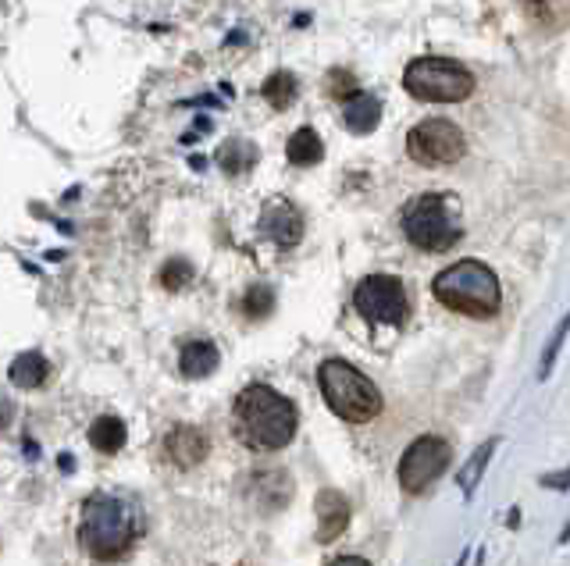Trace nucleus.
Segmentation results:
<instances>
[{
    "label": "nucleus",
    "instance_id": "4be33fe9",
    "mask_svg": "<svg viewBox=\"0 0 570 566\" xmlns=\"http://www.w3.org/2000/svg\"><path fill=\"white\" fill-rule=\"evenodd\" d=\"M332 566H371V563L360 559V556H343V559H335Z\"/></svg>",
    "mask_w": 570,
    "mask_h": 566
},
{
    "label": "nucleus",
    "instance_id": "ddd939ff",
    "mask_svg": "<svg viewBox=\"0 0 570 566\" xmlns=\"http://www.w3.org/2000/svg\"><path fill=\"white\" fill-rule=\"evenodd\" d=\"M167 456L182 463V467H193V463L207 456V438L193 432V427H175V432L167 435Z\"/></svg>",
    "mask_w": 570,
    "mask_h": 566
},
{
    "label": "nucleus",
    "instance_id": "dca6fc26",
    "mask_svg": "<svg viewBox=\"0 0 570 566\" xmlns=\"http://www.w3.org/2000/svg\"><path fill=\"white\" fill-rule=\"evenodd\" d=\"M50 377V364L43 360V353H22L11 364V382L19 388H40Z\"/></svg>",
    "mask_w": 570,
    "mask_h": 566
},
{
    "label": "nucleus",
    "instance_id": "9b49d317",
    "mask_svg": "<svg viewBox=\"0 0 570 566\" xmlns=\"http://www.w3.org/2000/svg\"><path fill=\"white\" fill-rule=\"evenodd\" d=\"M349 524V503L339 492H325L317 499V542H335Z\"/></svg>",
    "mask_w": 570,
    "mask_h": 566
},
{
    "label": "nucleus",
    "instance_id": "7ed1b4c3",
    "mask_svg": "<svg viewBox=\"0 0 570 566\" xmlns=\"http://www.w3.org/2000/svg\"><path fill=\"white\" fill-rule=\"evenodd\" d=\"M431 293L442 306L467 317H492L499 311V279L489 264L481 261H460L446 267L431 282Z\"/></svg>",
    "mask_w": 570,
    "mask_h": 566
},
{
    "label": "nucleus",
    "instance_id": "aec40b11",
    "mask_svg": "<svg viewBox=\"0 0 570 566\" xmlns=\"http://www.w3.org/2000/svg\"><path fill=\"white\" fill-rule=\"evenodd\" d=\"M267 311H272V293H267V289H250L246 314L257 317V314H267Z\"/></svg>",
    "mask_w": 570,
    "mask_h": 566
},
{
    "label": "nucleus",
    "instance_id": "4468645a",
    "mask_svg": "<svg viewBox=\"0 0 570 566\" xmlns=\"http://www.w3.org/2000/svg\"><path fill=\"white\" fill-rule=\"evenodd\" d=\"M179 367L186 377H204L217 367V350H214V342H204V338H196V342H186L179 353Z\"/></svg>",
    "mask_w": 570,
    "mask_h": 566
},
{
    "label": "nucleus",
    "instance_id": "20e7f679",
    "mask_svg": "<svg viewBox=\"0 0 570 566\" xmlns=\"http://www.w3.org/2000/svg\"><path fill=\"white\" fill-rule=\"evenodd\" d=\"M404 235L417 250L446 253L460 243L464 225L457 218V203L446 193H421L404 208Z\"/></svg>",
    "mask_w": 570,
    "mask_h": 566
},
{
    "label": "nucleus",
    "instance_id": "2eb2a0df",
    "mask_svg": "<svg viewBox=\"0 0 570 566\" xmlns=\"http://www.w3.org/2000/svg\"><path fill=\"white\" fill-rule=\"evenodd\" d=\"M322 153H325V146H322V140H317V132L311 125L293 132L289 135V146H285V158H289V164H296V168L317 164V161H322Z\"/></svg>",
    "mask_w": 570,
    "mask_h": 566
},
{
    "label": "nucleus",
    "instance_id": "1a4fd4ad",
    "mask_svg": "<svg viewBox=\"0 0 570 566\" xmlns=\"http://www.w3.org/2000/svg\"><path fill=\"white\" fill-rule=\"evenodd\" d=\"M449 442L446 438H435V435H425L417 438L410 449L399 459V485L410 495H421L425 488H431L439 482V474L449 467Z\"/></svg>",
    "mask_w": 570,
    "mask_h": 566
},
{
    "label": "nucleus",
    "instance_id": "f3484780",
    "mask_svg": "<svg viewBox=\"0 0 570 566\" xmlns=\"http://www.w3.org/2000/svg\"><path fill=\"white\" fill-rule=\"evenodd\" d=\"M90 442L96 445L100 453H119L125 445V424L119 417H96L90 427Z\"/></svg>",
    "mask_w": 570,
    "mask_h": 566
},
{
    "label": "nucleus",
    "instance_id": "f8f14e48",
    "mask_svg": "<svg viewBox=\"0 0 570 566\" xmlns=\"http://www.w3.org/2000/svg\"><path fill=\"white\" fill-rule=\"evenodd\" d=\"M378 118H381V104H378V97H375V93H354V97H346L343 125H346L349 132H357V135L375 132Z\"/></svg>",
    "mask_w": 570,
    "mask_h": 566
},
{
    "label": "nucleus",
    "instance_id": "6ab92c4d",
    "mask_svg": "<svg viewBox=\"0 0 570 566\" xmlns=\"http://www.w3.org/2000/svg\"><path fill=\"white\" fill-rule=\"evenodd\" d=\"M254 158H257V153L250 143H225L222 158H217V161H222V168L228 171V175H243V171L254 164Z\"/></svg>",
    "mask_w": 570,
    "mask_h": 566
},
{
    "label": "nucleus",
    "instance_id": "412c9836",
    "mask_svg": "<svg viewBox=\"0 0 570 566\" xmlns=\"http://www.w3.org/2000/svg\"><path fill=\"white\" fill-rule=\"evenodd\" d=\"M489 453H492V445H485V449L471 459V467H467V477H464V488H467V492H471V488L478 485V471H481V463L489 459Z\"/></svg>",
    "mask_w": 570,
    "mask_h": 566
},
{
    "label": "nucleus",
    "instance_id": "6e6552de",
    "mask_svg": "<svg viewBox=\"0 0 570 566\" xmlns=\"http://www.w3.org/2000/svg\"><path fill=\"white\" fill-rule=\"evenodd\" d=\"M464 150H467L464 132L457 122H449V118H428V122L414 125L407 135V153L425 168L460 161Z\"/></svg>",
    "mask_w": 570,
    "mask_h": 566
},
{
    "label": "nucleus",
    "instance_id": "f03ea898",
    "mask_svg": "<svg viewBox=\"0 0 570 566\" xmlns=\"http://www.w3.org/2000/svg\"><path fill=\"white\" fill-rule=\"evenodd\" d=\"M132 542H136V513H132L129 503L108 492H96L82 503V517H79L82 553L100 563H111L125 556Z\"/></svg>",
    "mask_w": 570,
    "mask_h": 566
},
{
    "label": "nucleus",
    "instance_id": "39448f33",
    "mask_svg": "<svg viewBox=\"0 0 570 566\" xmlns=\"http://www.w3.org/2000/svg\"><path fill=\"white\" fill-rule=\"evenodd\" d=\"M317 382H322L325 403L349 424H367L381 410L375 382L346 360H325L322 371H317Z\"/></svg>",
    "mask_w": 570,
    "mask_h": 566
},
{
    "label": "nucleus",
    "instance_id": "0eeeda50",
    "mask_svg": "<svg viewBox=\"0 0 570 566\" xmlns=\"http://www.w3.org/2000/svg\"><path fill=\"white\" fill-rule=\"evenodd\" d=\"M354 306L364 321L389 324V329H399L410 314L407 289L399 279H393V274H367L354 293Z\"/></svg>",
    "mask_w": 570,
    "mask_h": 566
},
{
    "label": "nucleus",
    "instance_id": "a211bd4d",
    "mask_svg": "<svg viewBox=\"0 0 570 566\" xmlns=\"http://www.w3.org/2000/svg\"><path fill=\"white\" fill-rule=\"evenodd\" d=\"M264 97H267V104L272 108H289L293 100H296V79L289 72H275L272 79L264 82Z\"/></svg>",
    "mask_w": 570,
    "mask_h": 566
},
{
    "label": "nucleus",
    "instance_id": "423d86ee",
    "mask_svg": "<svg viewBox=\"0 0 570 566\" xmlns=\"http://www.w3.org/2000/svg\"><path fill=\"white\" fill-rule=\"evenodd\" d=\"M404 90L425 104H460L475 93V75L449 58H417L404 72Z\"/></svg>",
    "mask_w": 570,
    "mask_h": 566
},
{
    "label": "nucleus",
    "instance_id": "f257e3e1",
    "mask_svg": "<svg viewBox=\"0 0 570 566\" xmlns=\"http://www.w3.org/2000/svg\"><path fill=\"white\" fill-rule=\"evenodd\" d=\"M236 427L250 449H285L296 435V406L275 388L250 385L236 400Z\"/></svg>",
    "mask_w": 570,
    "mask_h": 566
},
{
    "label": "nucleus",
    "instance_id": "9d476101",
    "mask_svg": "<svg viewBox=\"0 0 570 566\" xmlns=\"http://www.w3.org/2000/svg\"><path fill=\"white\" fill-rule=\"evenodd\" d=\"M261 229L267 239H275L282 250H289L299 243V235H304V218H299V211L289 208V203H275V208H267V214L261 218Z\"/></svg>",
    "mask_w": 570,
    "mask_h": 566
}]
</instances>
